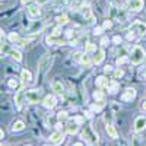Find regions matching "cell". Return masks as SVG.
I'll use <instances>...</instances> for the list:
<instances>
[{
  "instance_id": "obj_42",
  "label": "cell",
  "mask_w": 146,
  "mask_h": 146,
  "mask_svg": "<svg viewBox=\"0 0 146 146\" xmlns=\"http://www.w3.org/2000/svg\"><path fill=\"white\" fill-rule=\"evenodd\" d=\"M48 2H50V0H35V3H36V5H40V6L44 5V3H48Z\"/></svg>"
},
{
  "instance_id": "obj_22",
  "label": "cell",
  "mask_w": 146,
  "mask_h": 146,
  "mask_svg": "<svg viewBox=\"0 0 146 146\" xmlns=\"http://www.w3.org/2000/svg\"><path fill=\"white\" fill-rule=\"evenodd\" d=\"M23 129H25V123H23V121H21V120L15 121L13 126H12V131H22Z\"/></svg>"
},
{
  "instance_id": "obj_20",
  "label": "cell",
  "mask_w": 146,
  "mask_h": 146,
  "mask_svg": "<svg viewBox=\"0 0 146 146\" xmlns=\"http://www.w3.org/2000/svg\"><path fill=\"white\" fill-rule=\"evenodd\" d=\"M107 88H108L110 94H115V92L118 91V83L115 82V79H114V80H108V85H107Z\"/></svg>"
},
{
  "instance_id": "obj_5",
  "label": "cell",
  "mask_w": 146,
  "mask_h": 146,
  "mask_svg": "<svg viewBox=\"0 0 146 146\" xmlns=\"http://www.w3.org/2000/svg\"><path fill=\"white\" fill-rule=\"evenodd\" d=\"M83 137H86L92 145H95V143H98V135L96 133H94V130H92V127H86L83 130Z\"/></svg>"
},
{
  "instance_id": "obj_13",
  "label": "cell",
  "mask_w": 146,
  "mask_h": 146,
  "mask_svg": "<svg viewBox=\"0 0 146 146\" xmlns=\"http://www.w3.org/2000/svg\"><path fill=\"white\" fill-rule=\"evenodd\" d=\"M143 6H145V2H143V0H131V2H130V9H131L133 12L142 10Z\"/></svg>"
},
{
  "instance_id": "obj_49",
  "label": "cell",
  "mask_w": 146,
  "mask_h": 146,
  "mask_svg": "<svg viewBox=\"0 0 146 146\" xmlns=\"http://www.w3.org/2000/svg\"><path fill=\"white\" fill-rule=\"evenodd\" d=\"M143 79H145V80H146V70H145V72H143Z\"/></svg>"
},
{
  "instance_id": "obj_14",
  "label": "cell",
  "mask_w": 146,
  "mask_h": 146,
  "mask_svg": "<svg viewBox=\"0 0 146 146\" xmlns=\"http://www.w3.org/2000/svg\"><path fill=\"white\" fill-rule=\"evenodd\" d=\"M104 57H105L104 50H102V48H98V50L95 51V56H94V63H95V64H101L102 60H104Z\"/></svg>"
},
{
  "instance_id": "obj_45",
  "label": "cell",
  "mask_w": 146,
  "mask_h": 146,
  "mask_svg": "<svg viewBox=\"0 0 146 146\" xmlns=\"http://www.w3.org/2000/svg\"><path fill=\"white\" fill-rule=\"evenodd\" d=\"M140 108L143 110V111H146V101H143V102H142V105H140Z\"/></svg>"
},
{
  "instance_id": "obj_25",
  "label": "cell",
  "mask_w": 146,
  "mask_h": 146,
  "mask_svg": "<svg viewBox=\"0 0 146 146\" xmlns=\"http://www.w3.org/2000/svg\"><path fill=\"white\" fill-rule=\"evenodd\" d=\"M56 21H57V23H58V25H66V23L69 22V18L66 16V15H60V16H57L56 18Z\"/></svg>"
},
{
  "instance_id": "obj_18",
  "label": "cell",
  "mask_w": 146,
  "mask_h": 146,
  "mask_svg": "<svg viewBox=\"0 0 146 146\" xmlns=\"http://www.w3.org/2000/svg\"><path fill=\"white\" fill-rule=\"evenodd\" d=\"M80 63L85 66V67H91V64L94 63V58H91L89 53H85L82 54V58H80Z\"/></svg>"
},
{
  "instance_id": "obj_26",
  "label": "cell",
  "mask_w": 146,
  "mask_h": 146,
  "mask_svg": "<svg viewBox=\"0 0 146 146\" xmlns=\"http://www.w3.org/2000/svg\"><path fill=\"white\" fill-rule=\"evenodd\" d=\"M96 51V45L94 42H88L85 45V53H95Z\"/></svg>"
},
{
  "instance_id": "obj_43",
  "label": "cell",
  "mask_w": 146,
  "mask_h": 146,
  "mask_svg": "<svg viewBox=\"0 0 146 146\" xmlns=\"http://www.w3.org/2000/svg\"><path fill=\"white\" fill-rule=\"evenodd\" d=\"M73 120H75L76 123H79V124H82V123H83V118H82V117H75Z\"/></svg>"
},
{
  "instance_id": "obj_36",
  "label": "cell",
  "mask_w": 146,
  "mask_h": 146,
  "mask_svg": "<svg viewBox=\"0 0 146 146\" xmlns=\"http://www.w3.org/2000/svg\"><path fill=\"white\" fill-rule=\"evenodd\" d=\"M111 108H113V111L114 113H117V111H120V105L114 101V102H111Z\"/></svg>"
},
{
  "instance_id": "obj_17",
  "label": "cell",
  "mask_w": 146,
  "mask_h": 146,
  "mask_svg": "<svg viewBox=\"0 0 146 146\" xmlns=\"http://www.w3.org/2000/svg\"><path fill=\"white\" fill-rule=\"evenodd\" d=\"M80 12H82L83 18L88 19V22H92V21H94V16H92V12H91V7H89V6H83V7L80 9Z\"/></svg>"
},
{
  "instance_id": "obj_12",
  "label": "cell",
  "mask_w": 146,
  "mask_h": 146,
  "mask_svg": "<svg viewBox=\"0 0 146 146\" xmlns=\"http://www.w3.org/2000/svg\"><path fill=\"white\" fill-rule=\"evenodd\" d=\"M66 130H67L69 135H75V133H78V130H79V123H76L75 120H70L67 123V126H66Z\"/></svg>"
},
{
  "instance_id": "obj_47",
  "label": "cell",
  "mask_w": 146,
  "mask_h": 146,
  "mask_svg": "<svg viewBox=\"0 0 146 146\" xmlns=\"http://www.w3.org/2000/svg\"><path fill=\"white\" fill-rule=\"evenodd\" d=\"M29 2H31V0H21V3H22V5H28Z\"/></svg>"
},
{
  "instance_id": "obj_33",
  "label": "cell",
  "mask_w": 146,
  "mask_h": 146,
  "mask_svg": "<svg viewBox=\"0 0 146 146\" xmlns=\"http://www.w3.org/2000/svg\"><path fill=\"white\" fill-rule=\"evenodd\" d=\"M104 101H101L100 104H94L92 105V110H94V111H101V110H102V107H104V104H102Z\"/></svg>"
},
{
  "instance_id": "obj_34",
  "label": "cell",
  "mask_w": 146,
  "mask_h": 146,
  "mask_svg": "<svg viewBox=\"0 0 146 146\" xmlns=\"http://www.w3.org/2000/svg\"><path fill=\"white\" fill-rule=\"evenodd\" d=\"M104 32V27H95L94 28V34L95 35H101Z\"/></svg>"
},
{
  "instance_id": "obj_41",
  "label": "cell",
  "mask_w": 146,
  "mask_h": 146,
  "mask_svg": "<svg viewBox=\"0 0 146 146\" xmlns=\"http://www.w3.org/2000/svg\"><path fill=\"white\" fill-rule=\"evenodd\" d=\"M108 36H102V40H101V45H107L108 44Z\"/></svg>"
},
{
  "instance_id": "obj_8",
  "label": "cell",
  "mask_w": 146,
  "mask_h": 146,
  "mask_svg": "<svg viewBox=\"0 0 146 146\" xmlns=\"http://www.w3.org/2000/svg\"><path fill=\"white\" fill-rule=\"evenodd\" d=\"M136 98V89L135 88H126L121 94V100L123 101H131Z\"/></svg>"
},
{
  "instance_id": "obj_37",
  "label": "cell",
  "mask_w": 146,
  "mask_h": 146,
  "mask_svg": "<svg viewBox=\"0 0 146 146\" xmlns=\"http://www.w3.org/2000/svg\"><path fill=\"white\" fill-rule=\"evenodd\" d=\"M126 62H127V57H124V56L117 58V64H118V66H120V64H123V63H126Z\"/></svg>"
},
{
  "instance_id": "obj_9",
  "label": "cell",
  "mask_w": 146,
  "mask_h": 146,
  "mask_svg": "<svg viewBox=\"0 0 146 146\" xmlns=\"http://www.w3.org/2000/svg\"><path fill=\"white\" fill-rule=\"evenodd\" d=\"M56 104H57V100H56V96H54V95H47L45 98L42 100V105H44L45 108H48V110L54 108Z\"/></svg>"
},
{
  "instance_id": "obj_38",
  "label": "cell",
  "mask_w": 146,
  "mask_h": 146,
  "mask_svg": "<svg viewBox=\"0 0 146 146\" xmlns=\"http://www.w3.org/2000/svg\"><path fill=\"white\" fill-rule=\"evenodd\" d=\"M135 35H136V32L130 29V32H127V40H133V38H135Z\"/></svg>"
},
{
  "instance_id": "obj_32",
  "label": "cell",
  "mask_w": 146,
  "mask_h": 146,
  "mask_svg": "<svg viewBox=\"0 0 146 146\" xmlns=\"http://www.w3.org/2000/svg\"><path fill=\"white\" fill-rule=\"evenodd\" d=\"M62 25H57L54 29H53V32H51V35H54V36H60V35H62Z\"/></svg>"
},
{
  "instance_id": "obj_31",
  "label": "cell",
  "mask_w": 146,
  "mask_h": 146,
  "mask_svg": "<svg viewBox=\"0 0 146 146\" xmlns=\"http://www.w3.org/2000/svg\"><path fill=\"white\" fill-rule=\"evenodd\" d=\"M123 75H124V72L121 70V69H117V70H114V73H113V78H114V79H120V78H123Z\"/></svg>"
},
{
  "instance_id": "obj_39",
  "label": "cell",
  "mask_w": 146,
  "mask_h": 146,
  "mask_svg": "<svg viewBox=\"0 0 146 146\" xmlns=\"http://www.w3.org/2000/svg\"><path fill=\"white\" fill-rule=\"evenodd\" d=\"M113 42H114V44H121V36L115 35L114 38H113Z\"/></svg>"
},
{
  "instance_id": "obj_16",
  "label": "cell",
  "mask_w": 146,
  "mask_h": 146,
  "mask_svg": "<svg viewBox=\"0 0 146 146\" xmlns=\"http://www.w3.org/2000/svg\"><path fill=\"white\" fill-rule=\"evenodd\" d=\"M105 130H107V135L111 137V139H117V137H118V133H117V130H115V127H114L113 124L107 123V124H105Z\"/></svg>"
},
{
  "instance_id": "obj_21",
  "label": "cell",
  "mask_w": 146,
  "mask_h": 146,
  "mask_svg": "<svg viewBox=\"0 0 146 146\" xmlns=\"http://www.w3.org/2000/svg\"><path fill=\"white\" fill-rule=\"evenodd\" d=\"M9 56L15 60V62H21L22 60V53L19 50H9Z\"/></svg>"
},
{
  "instance_id": "obj_27",
  "label": "cell",
  "mask_w": 146,
  "mask_h": 146,
  "mask_svg": "<svg viewBox=\"0 0 146 146\" xmlns=\"http://www.w3.org/2000/svg\"><path fill=\"white\" fill-rule=\"evenodd\" d=\"M7 38H9L10 42H19V41H21V36H19L16 32H10Z\"/></svg>"
},
{
  "instance_id": "obj_40",
  "label": "cell",
  "mask_w": 146,
  "mask_h": 146,
  "mask_svg": "<svg viewBox=\"0 0 146 146\" xmlns=\"http://www.w3.org/2000/svg\"><path fill=\"white\" fill-rule=\"evenodd\" d=\"M113 72V67L110 66V64H107L105 67H104V73H111Z\"/></svg>"
},
{
  "instance_id": "obj_11",
  "label": "cell",
  "mask_w": 146,
  "mask_h": 146,
  "mask_svg": "<svg viewBox=\"0 0 146 146\" xmlns=\"http://www.w3.org/2000/svg\"><path fill=\"white\" fill-rule=\"evenodd\" d=\"M51 143L53 145H62L63 143V140H64V135L60 130H57V131H54L53 135H51Z\"/></svg>"
},
{
  "instance_id": "obj_44",
  "label": "cell",
  "mask_w": 146,
  "mask_h": 146,
  "mask_svg": "<svg viewBox=\"0 0 146 146\" xmlns=\"http://www.w3.org/2000/svg\"><path fill=\"white\" fill-rule=\"evenodd\" d=\"M66 36H67V38L73 36V31H72V29H70V31H66Z\"/></svg>"
},
{
  "instance_id": "obj_15",
  "label": "cell",
  "mask_w": 146,
  "mask_h": 146,
  "mask_svg": "<svg viewBox=\"0 0 146 146\" xmlns=\"http://www.w3.org/2000/svg\"><path fill=\"white\" fill-rule=\"evenodd\" d=\"M21 79H22V83H31L32 82V73L27 69H23L21 72Z\"/></svg>"
},
{
  "instance_id": "obj_6",
  "label": "cell",
  "mask_w": 146,
  "mask_h": 146,
  "mask_svg": "<svg viewBox=\"0 0 146 146\" xmlns=\"http://www.w3.org/2000/svg\"><path fill=\"white\" fill-rule=\"evenodd\" d=\"M40 101V91L36 89H29L27 91V102L29 104H36Z\"/></svg>"
},
{
  "instance_id": "obj_48",
  "label": "cell",
  "mask_w": 146,
  "mask_h": 146,
  "mask_svg": "<svg viewBox=\"0 0 146 146\" xmlns=\"http://www.w3.org/2000/svg\"><path fill=\"white\" fill-rule=\"evenodd\" d=\"M73 146H83V145H82L80 142H78V143H75V145H73Z\"/></svg>"
},
{
  "instance_id": "obj_35",
  "label": "cell",
  "mask_w": 146,
  "mask_h": 146,
  "mask_svg": "<svg viewBox=\"0 0 146 146\" xmlns=\"http://www.w3.org/2000/svg\"><path fill=\"white\" fill-rule=\"evenodd\" d=\"M102 27H104V29H110V28L113 27V22L108 19V21H105V22H104V25H102Z\"/></svg>"
},
{
  "instance_id": "obj_3",
  "label": "cell",
  "mask_w": 146,
  "mask_h": 146,
  "mask_svg": "<svg viewBox=\"0 0 146 146\" xmlns=\"http://www.w3.org/2000/svg\"><path fill=\"white\" fill-rule=\"evenodd\" d=\"M25 100H27V92H25V89L19 88V89L16 91V94H15V105H16L18 110L22 108V104H23V101H25Z\"/></svg>"
},
{
  "instance_id": "obj_30",
  "label": "cell",
  "mask_w": 146,
  "mask_h": 146,
  "mask_svg": "<svg viewBox=\"0 0 146 146\" xmlns=\"http://www.w3.org/2000/svg\"><path fill=\"white\" fill-rule=\"evenodd\" d=\"M56 38H57V36H54V35H48L47 38H45V42H47L48 45H53V44H57V42H56Z\"/></svg>"
},
{
  "instance_id": "obj_52",
  "label": "cell",
  "mask_w": 146,
  "mask_h": 146,
  "mask_svg": "<svg viewBox=\"0 0 146 146\" xmlns=\"http://www.w3.org/2000/svg\"><path fill=\"white\" fill-rule=\"evenodd\" d=\"M130 2H131V0H130Z\"/></svg>"
},
{
  "instance_id": "obj_50",
  "label": "cell",
  "mask_w": 146,
  "mask_h": 146,
  "mask_svg": "<svg viewBox=\"0 0 146 146\" xmlns=\"http://www.w3.org/2000/svg\"><path fill=\"white\" fill-rule=\"evenodd\" d=\"M2 2H5V0H2Z\"/></svg>"
},
{
  "instance_id": "obj_24",
  "label": "cell",
  "mask_w": 146,
  "mask_h": 146,
  "mask_svg": "<svg viewBox=\"0 0 146 146\" xmlns=\"http://www.w3.org/2000/svg\"><path fill=\"white\" fill-rule=\"evenodd\" d=\"M94 98H95L96 102H101V101L105 100V94H104L102 91H95V92H94Z\"/></svg>"
},
{
  "instance_id": "obj_1",
  "label": "cell",
  "mask_w": 146,
  "mask_h": 146,
  "mask_svg": "<svg viewBox=\"0 0 146 146\" xmlns=\"http://www.w3.org/2000/svg\"><path fill=\"white\" fill-rule=\"evenodd\" d=\"M51 63H53V56H51V54L47 53V54H44V56L41 57V60L38 62V76H40V79L44 78L45 73L50 70Z\"/></svg>"
},
{
  "instance_id": "obj_19",
  "label": "cell",
  "mask_w": 146,
  "mask_h": 146,
  "mask_svg": "<svg viewBox=\"0 0 146 146\" xmlns=\"http://www.w3.org/2000/svg\"><path fill=\"white\" fill-rule=\"evenodd\" d=\"M51 88H53V91H54L56 94H62V92L64 91V86H63L62 80H54V82L51 83Z\"/></svg>"
},
{
  "instance_id": "obj_10",
  "label": "cell",
  "mask_w": 146,
  "mask_h": 146,
  "mask_svg": "<svg viewBox=\"0 0 146 146\" xmlns=\"http://www.w3.org/2000/svg\"><path fill=\"white\" fill-rule=\"evenodd\" d=\"M146 129V118L145 117H137L136 120H135V131H143Z\"/></svg>"
},
{
  "instance_id": "obj_29",
  "label": "cell",
  "mask_w": 146,
  "mask_h": 146,
  "mask_svg": "<svg viewBox=\"0 0 146 146\" xmlns=\"http://www.w3.org/2000/svg\"><path fill=\"white\" fill-rule=\"evenodd\" d=\"M57 118H58V121H66V120L69 118V115H67L66 111H60V113L57 114Z\"/></svg>"
},
{
  "instance_id": "obj_28",
  "label": "cell",
  "mask_w": 146,
  "mask_h": 146,
  "mask_svg": "<svg viewBox=\"0 0 146 146\" xmlns=\"http://www.w3.org/2000/svg\"><path fill=\"white\" fill-rule=\"evenodd\" d=\"M7 86H9V88H12V89H16V88L19 86V82H18L16 79H9Z\"/></svg>"
},
{
  "instance_id": "obj_4",
  "label": "cell",
  "mask_w": 146,
  "mask_h": 146,
  "mask_svg": "<svg viewBox=\"0 0 146 146\" xmlns=\"http://www.w3.org/2000/svg\"><path fill=\"white\" fill-rule=\"evenodd\" d=\"M130 29L135 31V32L139 34V35H146V23H145V22H140V21H136V22L131 23Z\"/></svg>"
},
{
  "instance_id": "obj_7",
  "label": "cell",
  "mask_w": 146,
  "mask_h": 146,
  "mask_svg": "<svg viewBox=\"0 0 146 146\" xmlns=\"http://www.w3.org/2000/svg\"><path fill=\"white\" fill-rule=\"evenodd\" d=\"M27 12H28V16H29L31 19H36V18H40V16H41L40 5H31V6H28Z\"/></svg>"
},
{
  "instance_id": "obj_51",
  "label": "cell",
  "mask_w": 146,
  "mask_h": 146,
  "mask_svg": "<svg viewBox=\"0 0 146 146\" xmlns=\"http://www.w3.org/2000/svg\"><path fill=\"white\" fill-rule=\"evenodd\" d=\"M91 146H94V145H91Z\"/></svg>"
},
{
  "instance_id": "obj_2",
  "label": "cell",
  "mask_w": 146,
  "mask_h": 146,
  "mask_svg": "<svg viewBox=\"0 0 146 146\" xmlns=\"http://www.w3.org/2000/svg\"><path fill=\"white\" fill-rule=\"evenodd\" d=\"M145 58H146V53H145L143 48L140 45H135V47H133L131 54H130V62L133 64H140Z\"/></svg>"
},
{
  "instance_id": "obj_23",
  "label": "cell",
  "mask_w": 146,
  "mask_h": 146,
  "mask_svg": "<svg viewBox=\"0 0 146 146\" xmlns=\"http://www.w3.org/2000/svg\"><path fill=\"white\" fill-rule=\"evenodd\" d=\"M95 83H96V86H98V88H104V86L108 85V79L105 76H98L96 80H95Z\"/></svg>"
},
{
  "instance_id": "obj_46",
  "label": "cell",
  "mask_w": 146,
  "mask_h": 146,
  "mask_svg": "<svg viewBox=\"0 0 146 146\" xmlns=\"http://www.w3.org/2000/svg\"><path fill=\"white\" fill-rule=\"evenodd\" d=\"M56 129L62 131V123H57V124H56Z\"/></svg>"
}]
</instances>
